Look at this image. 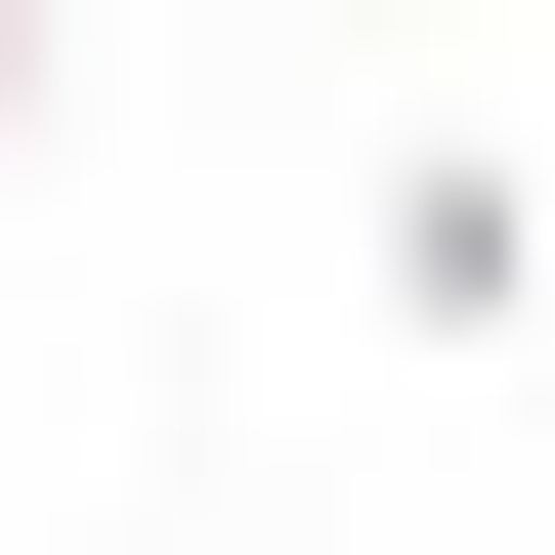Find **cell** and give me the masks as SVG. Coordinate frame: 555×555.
Returning a JSON list of instances; mask_svg holds the SVG:
<instances>
[{
  "instance_id": "2",
  "label": "cell",
  "mask_w": 555,
  "mask_h": 555,
  "mask_svg": "<svg viewBox=\"0 0 555 555\" xmlns=\"http://www.w3.org/2000/svg\"><path fill=\"white\" fill-rule=\"evenodd\" d=\"M0 129H86V0H0Z\"/></svg>"
},
{
  "instance_id": "1",
  "label": "cell",
  "mask_w": 555,
  "mask_h": 555,
  "mask_svg": "<svg viewBox=\"0 0 555 555\" xmlns=\"http://www.w3.org/2000/svg\"><path fill=\"white\" fill-rule=\"evenodd\" d=\"M555 299V214H513V129H385V343H513Z\"/></svg>"
}]
</instances>
